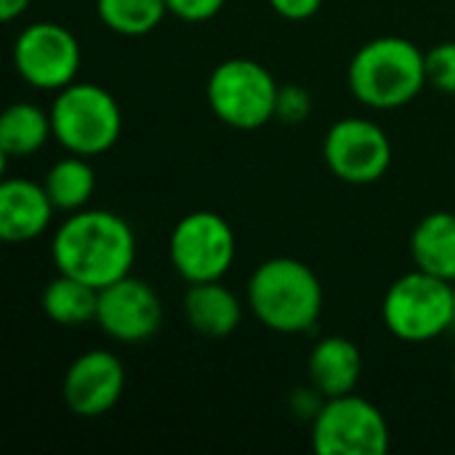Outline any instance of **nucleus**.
I'll list each match as a JSON object with an SVG mask.
<instances>
[{"mask_svg": "<svg viewBox=\"0 0 455 455\" xmlns=\"http://www.w3.org/2000/svg\"><path fill=\"white\" fill-rule=\"evenodd\" d=\"M51 261L56 272L101 291L131 275L136 261V235L123 216L104 208H83L67 213L53 232Z\"/></svg>", "mask_w": 455, "mask_h": 455, "instance_id": "nucleus-1", "label": "nucleus"}, {"mask_svg": "<svg viewBox=\"0 0 455 455\" xmlns=\"http://www.w3.org/2000/svg\"><path fill=\"white\" fill-rule=\"evenodd\" d=\"M323 283L315 269L293 256L261 261L245 288V304L272 333L296 336L317 325L323 315Z\"/></svg>", "mask_w": 455, "mask_h": 455, "instance_id": "nucleus-2", "label": "nucleus"}, {"mask_svg": "<svg viewBox=\"0 0 455 455\" xmlns=\"http://www.w3.org/2000/svg\"><path fill=\"white\" fill-rule=\"evenodd\" d=\"M347 83L352 96L368 109H400L429 85L427 51L408 37H373L355 51Z\"/></svg>", "mask_w": 455, "mask_h": 455, "instance_id": "nucleus-3", "label": "nucleus"}, {"mask_svg": "<svg viewBox=\"0 0 455 455\" xmlns=\"http://www.w3.org/2000/svg\"><path fill=\"white\" fill-rule=\"evenodd\" d=\"M51 125L56 144L80 157L109 152L123 133V109L99 83H69L51 101Z\"/></svg>", "mask_w": 455, "mask_h": 455, "instance_id": "nucleus-4", "label": "nucleus"}, {"mask_svg": "<svg viewBox=\"0 0 455 455\" xmlns=\"http://www.w3.org/2000/svg\"><path fill=\"white\" fill-rule=\"evenodd\" d=\"M381 320L387 331L405 344L440 339L455 325L453 283L424 269L397 277L384 293Z\"/></svg>", "mask_w": 455, "mask_h": 455, "instance_id": "nucleus-5", "label": "nucleus"}, {"mask_svg": "<svg viewBox=\"0 0 455 455\" xmlns=\"http://www.w3.org/2000/svg\"><path fill=\"white\" fill-rule=\"evenodd\" d=\"M280 85L256 59H227L213 67L205 83L211 112L235 131H259L277 115Z\"/></svg>", "mask_w": 455, "mask_h": 455, "instance_id": "nucleus-6", "label": "nucleus"}, {"mask_svg": "<svg viewBox=\"0 0 455 455\" xmlns=\"http://www.w3.org/2000/svg\"><path fill=\"white\" fill-rule=\"evenodd\" d=\"M389 445L387 416L357 392L323 400L312 419V451L317 455H384Z\"/></svg>", "mask_w": 455, "mask_h": 455, "instance_id": "nucleus-7", "label": "nucleus"}, {"mask_svg": "<svg viewBox=\"0 0 455 455\" xmlns=\"http://www.w3.org/2000/svg\"><path fill=\"white\" fill-rule=\"evenodd\" d=\"M168 259L187 285L224 280L237 259V235L221 213L192 211L173 224Z\"/></svg>", "mask_w": 455, "mask_h": 455, "instance_id": "nucleus-8", "label": "nucleus"}, {"mask_svg": "<svg viewBox=\"0 0 455 455\" xmlns=\"http://www.w3.org/2000/svg\"><path fill=\"white\" fill-rule=\"evenodd\" d=\"M80 64V40L59 21H32L13 40V67L29 88L56 93L77 80Z\"/></svg>", "mask_w": 455, "mask_h": 455, "instance_id": "nucleus-9", "label": "nucleus"}, {"mask_svg": "<svg viewBox=\"0 0 455 455\" xmlns=\"http://www.w3.org/2000/svg\"><path fill=\"white\" fill-rule=\"evenodd\" d=\"M328 171L344 184L365 187L387 176L395 149L389 133L368 117H341L323 139Z\"/></svg>", "mask_w": 455, "mask_h": 455, "instance_id": "nucleus-10", "label": "nucleus"}, {"mask_svg": "<svg viewBox=\"0 0 455 455\" xmlns=\"http://www.w3.org/2000/svg\"><path fill=\"white\" fill-rule=\"evenodd\" d=\"M96 325L117 344L149 341L163 325V299L147 280L125 275L99 291Z\"/></svg>", "mask_w": 455, "mask_h": 455, "instance_id": "nucleus-11", "label": "nucleus"}, {"mask_svg": "<svg viewBox=\"0 0 455 455\" xmlns=\"http://www.w3.org/2000/svg\"><path fill=\"white\" fill-rule=\"evenodd\" d=\"M125 392V365L107 349L77 355L61 379V400L77 419L107 416Z\"/></svg>", "mask_w": 455, "mask_h": 455, "instance_id": "nucleus-12", "label": "nucleus"}, {"mask_svg": "<svg viewBox=\"0 0 455 455\" xmlns=\"http://www.w3.org/2000/svg\"><path fill=\"white\" fill-rule=\"evenodd\" d=\"M53 203L35 179H5L0 184V240L8 245H24L37 240L53 221Z\"/></svg>", "mask_w": 455, "mask_h": 455, "instance_id": "nucleus-13", "label": "nucleus"}, {"mask_svg": "<svg viewBox=\"0 0 455 455\" xmlns=\"http://www.w3.org/2000/svg\"><path fill=\"white\" fill-rule=\"evenodd\" d=\"M363 352L347 336H325L320 339L307 360L309 387L323 397L352 395L363 379Z\"/></svg>", "mask_w": 455, "mask_h": 455, "instance_id": "nucleus-14", "label": "nucleus"}, {"mask_svg": "<svg viewBox=\"0 0 455 455\" xmlns=\"http://www.w3.org/2000/svg\"><path fill=\"white\" fill-rule=\"evenodd\" d=\"M181 312L187 325L205 339H227L243 323V301L221 280L192 283L184 293Z\"/></svg>", "mask_w": 455, "mask_h": 455, "instance_id": "nucleus-15", "label": "nucleus"}, {"mask_svg": "<svg viewBox=\"0 0 455 455\" xmlns=\"http://www.w3.org/2000/svg\"><path fill=\"white\" fill-rule=\"evenodd\" d=\"M411 256L416 269L455 283V213H427L411 235Z\"/></svg>", "mask_w": 455, "mask_h": 455, "instance_id": "nucleus-16", "label": "nucleus"}, {"mask_svg": "<svg viewBox=\"0 0 455 455\" xmlns=\"http://www.w3.org/2000/svg\"><path fill=\"white\" fill-rule=\"evenodd\" d=\"M53 139L51 112L35 101H13L0 117V155L29 157Z\"/></svg>", "mask_w": 455, "mask_h": 455, "instance_id": "nucleus-17", "label": "nucleus"}, {"mask_svg": "<svg viewBox=\"0 0 455 455\" xmlns=\"http://www.w3.org/2000/svg\"><path fill=\"white\" fill-rule=\"evenodd\" d=\"M40 307L45 317L61 328H80L96 323L99 309V288L56 272V277L45 285L40 296Z\"/></svg>", "mask_w": 455, "mask_h": 455, "instance_id": "nucleus-18", "label": "nucleus"}, {"mask_svg": "<svg viewBox=\"0 0 455 455\" xmlns=\"http://www.w3.org/2000/svg\"><path fill=\"white\" fill-rule=\"evenodd\" d=\"M43 187L59 213H75L88 208L96 192V171L88 163V157L67 152V157L56 160L48 168Z\"/></svg>", "mask_w": 455, "mask_h": 455, "instance_id": "nucleus-19", "label": "nucleus"}, {"mask_svg": "<svg viewBox=\"0 0 455 455\" xmlns=\"http://www.w3.org/2000/svg\"><path fill=\"white\" fill-rule=\"evenodd\" d=\"M99 21L120 37H144L168 16L165 0H96Z\"/></svg>", "mask_w": 455, "mask_h": 455, "instance_id": "nucleus-20", "label": "nucleus"}, {"mask_svg": "<svg viewBox=\"0 0 455 455\" xmlns=\"http://www.w3.org/2000/svg\"><path fill=\"white\" fill-rule=\"evenodd\" d=\"M427 80L435 91L455 96V40L437 43L427 51Z\"/></svg>", "mask_w": 455, "mask_h": 455, "instance_id": "nucleus-21", "label": "nucleus"}, {"mask_svg": "<svg viewBox=\"0 0 455 455\" xmlns=\"http://www.w3.org/2000/svg\"><path fill=\"white\" fill-rule=\"evenodd\" d=\"M312 115V93L301 85H280L277 93V120L296 125Z\"/></svg>", "mask_w": 455, "mask_h": 455, "instance_id": "nucleus-22", "label": "nucleus"}, {"mask_svg": "<svg viewBox=\"0 0 455 455\" xmlns=\"http://www.w3.org/2000/svg\"><path fill=\"white\" fill-rule=\"evenodd\" d=\"M165 3H168L171 16H176L181 21H189V24L211 21L227 5V0H165Z\"/></svg>", "mask_w": 455, "mask_h": 455, "instance_id": "nucleus-23", "label": "nucleus"}, {"mask_svg": "<svg viewBox=\"0 0 455 455\" xmlns=\"http://www.w3.org/2000/svg\"><path fill=\"white\" fill-rule=\"evenodd\" d=\"M267 3L285 21H307L320 13L325 0H267Z\"/></svg>", "mask_w": 455, "mask_h": 455, "instance_id": "nucleus-24", "label": "nucleus"}, {"mask_svg": "<svg viewBox=\"0 0 455 455\" xmlns=\"http://www.w3.org/2000/svg\"><path fill=\"white\" fill-rule=\"evenodd\" d=\"M32 0H0V19L3 21H13L19 19L27 8H29Z\"/></svg>", "mask_w": 455, "mask_h": 455, "instance_id": "nucleus-25", "label": "nucleus"}, {"mask_svg": "<svg viewBox=\"0 0 455 455\" xmlns=\"http://www.w3.org/2000/svg\"><path fill=\"white\" fill-rule=\"evenodd\" d=\"M453 379H455V360H453Z\"/></svg>", "mask_w": 455, "mask_h": 455, "instance_id": "nucleus-26", "label": "nucleus"}, {"mask_svg": "<svg viewBox=\"0 0 455 455\" xmlns=\"http://www.w3.org/2000/svg\"><path fill=\"white\" fill-rule=\"evenodd\" d=\"M453 293H455V283H453Z\"/></svg>", "mask_w": 455, "mask_h": 455, "instance_id": "nucleus-27", "label": "nucleus"}]
</instances>
